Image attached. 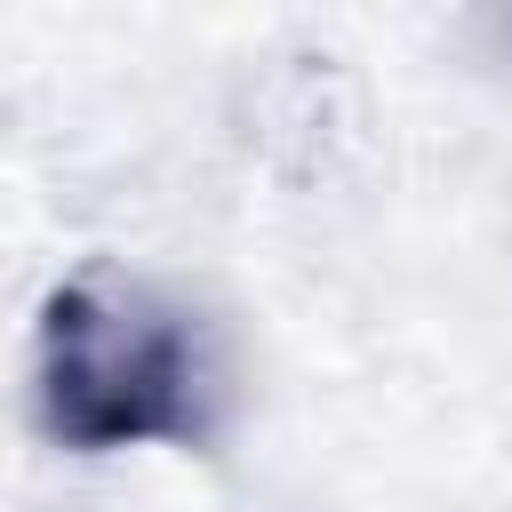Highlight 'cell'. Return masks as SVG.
Returning a JSON list of instances; mask_svg holds the SVG:
<instances>
[{
	"mask_svg": "<svg viewBox=\"0 0 512 512\" xmlns=\"http://www.w3.org/2000/svg\"><path fill=\"white\" fill-rule=\"evenodd\" d=\"M32 424L64 456L208 448L224 424L216 336L168 288L72 264L32 320Z\"/></svg>",
	"mask_w": 512,
	"mask_h": 512,
	"instance_id": "1",
	"label": "cell"
}]
</instances>
